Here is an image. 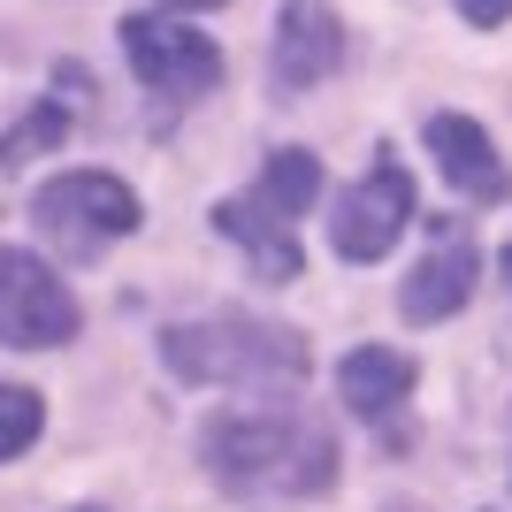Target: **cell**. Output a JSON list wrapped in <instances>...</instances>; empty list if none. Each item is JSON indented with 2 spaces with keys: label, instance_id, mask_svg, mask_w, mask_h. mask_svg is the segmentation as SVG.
<instances>
[{
  "label": "cell",
  "instance_id": "1",
  "mask_svg": "<svg viewBox=\"0 0 512 512\" xmlns=\"http://www.w3.org/2000/svg\"><path fill=\"white\" fill-rule=\"evenodd\" d=\"M199 459L214 467V482L245 497H321L337 482L329 428L299 421V413H214L199 428Z\"/></svg>",
  "mask_w": 512,
  "mask_h": 512
},
{
  "label": "cell",
  "instance_id": "2",
  "mask_svg": "<svg viewBox=\"0 0 512 512\" xmlns=\"http://www.w3.org/2000/svg\"><path fill=\"white\" fill-rule=\"evenodd\" d=\"M314 192H321V161L299 153V146H283V153H268V169H260L253 192H237V199L214 207V230L237 237L268 283H291L299 276V214L314 207Z\"/></svg>",
  "mask_w": 512,
  "mask_h": 512
},
{
  "label": "cell",
  "instance_id": "3",
  "mask_svg": "<svg viewBox=\"0 0 512 512\" xmlns=\"http://www.w3.org/2000/svg\"><path fill=\"white\" fill-rule=\"evenodd\" d=\"M161 360L184 383H299L306 375V337L276 321H176L161 329Z\"/></svg>",
  "mask_w": 512,
  "mask_h": 512
},
{
  "label": "cell",
  "instance_id": "4",
  "mask_svg": "<svg viewBox=\"0 0 512 512\" xmlns=\"http://www.w3.org/2000/svg\"><path fill=\"white\" fill-rule=\"evenodd\" d=\"M31 222H39L69 260H92L100 245L138 230V199H130L123 176H107V169H69V176H54V184H39Z\"/></svg>",
  "mask_w": 512,
  "mask_h": 512
},
{
  "label": "cell",
  "instance_id": "5",
  "mask_svg": "<svg viewBox=\"0 0 512 512\" xmlns=\"http://www.w3.org/2000/svg\"><path fill=\"white\" fill-rule=\"evenodd\" d=\"M69 337H77V299H69V283L54 276L39 253L0 245V344L46 352V344H69Z\"/></svg>",
  "mask_w": 512,
  "mask_h": 512
},
{
  "label": "cell",
  "instance_id": "6",
  "mask_svg": "<svg viewBox=\"0 0 512 512\" xmlns=\"http://www.w3.org/2000/svg\"><path fill=\"white\" fill-rule=\"evenodd\" d=\"M123 54L138 69L146 92H169V100H199V92L222 85V54H214L207 31L169 16H123Z\"/></svg>",
  "mask_w": 512,
  "mask_h": 512
},
{
  "label": "cell",
  "instance_id": "7",
  "mask_svg": "<svg viewBox=\"0 0 512 512\" xmlns=\"http://www.w3.org/2000/svg\"><path fill=\"white\" fill-rule=\"evenodd\" d=\"M406 222H413V176L398 169V161H375V169L337 199V214H329V245H337L344 260H383Z\"/></svg>",
  "mask_w": 512,
  "mask_h": 512
},
{
  "label": "cell",
  "instance_id": "8",
  "mask_svg": "<svg viewBox=\"0 0 512 512\" xmlns=\"http://www.w3.org/2000/svg\"><path fill=\"white\" fill-rule=\"evenodd\" d=\"M428 153H436L444 184H459L467 199H482V207L512 199V176H505V161H497L482 123H467V115H428Z\"/></svg>",
  "mask_w": 512,
  "mask_h": 512
},
{
  "label": "cell",
  "instance_id": "9",
  "mask_svg": "<svg viewBox=\"0 0 512 512\" xmlns=\"http://www.w3.org/2000/svg\"><path fill=\"white\" fill-rule=\"evenodd\" d=\"M337 62H344L337 16H329L321 0H291V8L276 16V85L283 92H306V85H321Z\"/></svg>",
  "mask_w": 512,
  "mask_h": 512
},
{
  "label": "cell",
  "instance_id": "10",
  "mask_svg": "<svg viewBox=\"0 0 512 512\" xmlns=\"http://www.w3.org/2000/svg\"><path fill=\"white\" fill-rule=\"evenodd\" d=\"M406 390H413V360L406 352H383V344H360V352H344V367H337V398L375 428L406 413Z\"/></svg>",
  "mask_w": 512,
  "mask_h": 512
},
{
  "label": "cell",
  "instance_id": "11",
  "mask_svg": "<svg viewBox=\"0 0 512 512\" xmlns=\"http://www.w3.org/2000/svg\"><path fill=\"white\" fill-rule=\"evenodd\" d=\"M467 299H474V245L451 230V237H436V253L406 276V299L398 306H406V321H444Z\"/></svg>",
  "mask_w": 512,
  "mask_h": 512
},
{
  "label": "cell",
  "instance_id": "12",
  "mask_svg": "<svg viewBox=\"0 0 512 512\" xmlns=\"http://www.w3.org/2000/svg\"><path fill=\"white\" fill-rule=\"evenodd\" d=\"M69 138V107L62 100H46V107H31V115H23L16 130H8V138H0V169H23V161H31V153H46V146H62Z\"/></svg>",
  "mask_w": 512,
  "mask_h": 512
},
{
  "label": "cell",
  "instance_id": "13",
  "mask_svg": "<svg viewBox=\"0 0 512 512\" xmlns=\"http://www.w3.org/2000/svg\"><path fill=\"white\" fill-rule=\"evenodd\" d=\"M39 428H46L39 390H23V383H0V459L31 451V444H39Z\"/></svg>",
  "mask_w": 512,
  "mask_h": 512
},
{
  "label": "cell",
  "instance_id": "14",
  "mask_svg": "<svg viewBox=\"0 0 512 512\" xmlns=\"http://www.w3.org/2000/svg\"><path fill=\"white\" fill-rule=\"evenodd\" d=\"M467 8V23H505L512 16V0H459Z\"/></svg>",
  "mask_w": 512,
  "mask_h": 512
},
{
  "label": "cell",
  "instance_id": "15",
  "mask_svg": "<svg viewBox=\"0 0 512 512\" xmlns=\"http://www.w3.org/2000/svg\"><path fill=\"white\" fill-rule=\"evenodd\" d=\"M169 8H222V0H169Z\"/></svg>",
  "mask_w": 512,
  "mask_h": 512
},
{
  "label": "cell",
  "instance_id": "16",
  "mask_svg": "<svg viewBox=\"0 0 512 512\" xmlns=\"http://www.w3.org/2000/svg\"><path fill=\"white\" fill-rule=\"evenodd\" d=\"M505 283H512V245H505Z\"/></svg>",
  "mask_w": 512,
  "mask_h": 512
},
{
  "label": "cell",
  "instance_id": "17",
  "mask_svg": "<svg viewBox=\"0 0 512 512\" xmlns=\"http://www.w3.org/2000/svg\"><path fill=\"white\" fill-rule=\"evenodd\" d=\"M77 512H100V505H77Z\"/></svg>",
  "mask_w": 512,
  "mask_h": 512
}]
</instances>
